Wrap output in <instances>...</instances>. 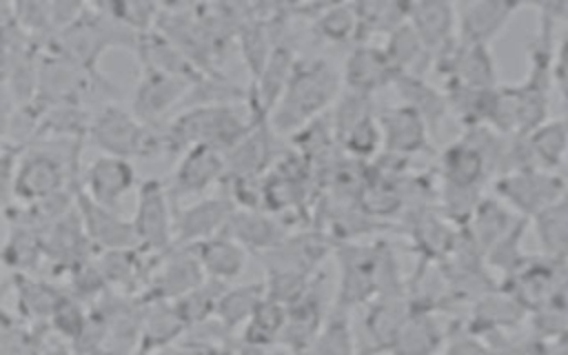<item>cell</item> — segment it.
I'll return each mask as SVG.
<instances>
[{"label":"cell","mask_w":568,"mask_h":355,"mask_svg":"<svg viewBox=\"0 0 568 355\" xmlns=\"http://www.w3.org/2000/svg\"><path fill=\"white\" fill-rule=\"evenodd\" d=\"M382 49L388 55L397 75L424 78L428 67L433 64L430 53L424 49V44L419 42L415 31L408 27V22H404L395 31H390L386 36V42Z\"/></svg>","instance_id":"cell-24"},{"label":"cell","mask_w":568,"mask_h":355,"mask_svg":"<svg viewBox=\"0 0 568 355\" xmlns=\"http://www.w3.org/2000/svg\"><path fill=\"white\" fill-rule=\"evenodd\" d=\"M517 220L519 217L513 215L510 209H506L499 200L481 197L466 224V235L481 253H488L517 224Z\"/></svg>","instance_id":"cell-22"},{"label":"cell","mask_w":568,"mask_h":355,"mask_svg":"<svg viewBox=\"0 0 568 355\" xmlns=\"http://www.w3.org/2000/svg\"><path fill=\"white\" fill-rule=\"evenodd\" d=\"M69 178V164L44 149H33L20 158L13 166L11 189L18 202L31 206L53 195L64 193Z\"/></svg>","instance_id":"cell-6"},{"label":"cell","mask_w":568,"mask_h":355,"mask_svg":"<svg viewBox=\"0 0 568 355\" xmlns=\"http://www.w3.org/2000/svg\"><path fill=\"white\" fill-rule=\"evenodd\" d=\"M353 353H355V339L346 322V311H339V308H337V315H333L326 324H322L320 333L315 335L311 346L304 351V355H353Z\"/></svg>","instance_id":"cell-36"},{"label":"cell","mask_w":568,"mask_h":355,"mask_svg":"<svg viewBox=\"0 0 568 355\" xmlns=\"http://www.w3.org/2000/svg\"><path fill=\"white\" fill-rule=\"evenodd\" d=\"M89 322H91V311L84 306V302L80 297L67 295V293H62V297L58 300V304L53 306V313L49 317V324H51L53 333L58 335V339L69 342L71 346H75L80 342Z\"/></svg>","instance_id":"cell-33"},{"label":"cell","mask_w":568,"mask_h":355,"mask_svg":"<svg viewBox=\"0 0 568 355\" xmlns=\"http://www.w3.org/2000/svg\"><path fill=\"white\" fill-rule=\"evenodd\" d=\"M339 260V286H337V308L366 304L377 293V248L371 246H342L337 251Z\"/></svg>","instance_id":"cell-10"},{"label":"cell","mask_w":568,"mask_h":355,"mask_svg":"<svg viewBox=\"0 0 568 355\" xmlns=\"http://www.w3.org/2000/svg\"><path fill=\"white\" fill-rule=\"evenodd\" d=\"M406 302L397 297H382L379 302H373L364 317V333L366 339L373 344L375 351H388L408 315Z\"/></svg>","instance_id":"cell-26"},{"label":"cell","mask_w":568,"mask_h":355,"mask_svg":"<svg viewBox=\"0 0 568 355\" xmlns=\"http://www.w3.org/2000/svg\"><path fill=\"white\" fill-rule=\"evenodd\" d=\"M186 326L180 320L173 302H151L142 311L140 339L135 355H151L160 348L171 346L180 335H184Z\"/></svg>","instance_id":"cell-21"},{"label":"cell","mask_w":568,"mask_h":355,"mask_svg":"<svg viewBox=\"0 0 568 355\" xmlns=\"http://www.w3.org/2000/svg\"><path fill=\"white\" fill-rule=\"evenodd\" d=\"M42 253H44L42 235H38L33 226H18L9 237V242L2 246L0 257L11 268L27 275L31 268H36Z\"/></svg>","instance_id":"cell-37"},{"label":"cell","mask_w":568,"mask_h":355,"mask_svg":"<svg viewBox=\"0 0 568 355\" xmlns=\"http://www.w3.org/2000/svg\"><path fill=\"white\" fill-rule=\"evenodd\" d=\"M539 244L552 260L568 257V193L532 217Z\"/></svg>","instance_id":"cell-29"},{"label":"cell","mask_w":568,"mask_h":355,"mask_svg":"<svg viewBox=\"0 0 568 355\" xmlns=\"http://www.w3.org/2000/svg\"><path fill=\"white\" fill-rule=\"evenodd\" d=\"M191 80L144 67L140 84L133 93L131 113L142 124H158V118L171 109L173 104L182 102L186 91L191 89Z\"/></svg>","instance_id":"cell-17"},{"label":"cell","mask_w":568,"mask_h":355,"mask_svg":"<svg viewBox=\"0 0 568 355\" xmlns=\"http://www.w3.org/2000/svg\"><path fill=\"white\" fill-rule=\"evenodd\" d=\"M82 355H124V353H120V351H115V348H111V346H98V348H93V351H87V353H82Z\"/></svg>","instance_id":"cell-43"},{"label":"cell","mask_w":568,"mask_h":355,"mask_svg":"<svg viewBox=\"0 0 568 355\" xmlns=\"http://www.w3.org/2000/svg\"><path fill=\"white\" fill-rule=\"evenodd\" d=\"M87 138L106 155L115 158H151L166 151L164 129L142 124L131 111L106 102L91 120Z\"/></svg>","instance_id":"cell-3"},{"label":"cell","mask_w":568,"mask_h":355,"mask_svg":"<svg viewBox=\"0 0 568 355\" xmlns=\"http://www.w3.org/2000/svg\"><path fill=\"white\" fill-rule=\"evenodd\" d=\"M224 233L231 235L242 248L255 253H264L286 237L280 222L260 209H235Z\"/></svg>","instance_id":"cell-20"},{"label":"cell","mask_w":568,"mask_h":355,"mask_svg":"<svg viewBox=\"0 0 568 355\" xmlns=\"http://www.w3.org/2000/svg\"><path fill=\"white\" fill-rule=\"evenodd\" d=\"M530 164L546 171H557V166L568 155V129L564 120H546L524 135Z\"/></svg>","instance_id":"cell-25"},{"label":"cell","mask_w":568,"mask_h":355,"mask_svg":"<svg viewBox=\"0 0 568 355\" xmlns=\"http://www.w3.org/2000/svg\"><path fill=\"white\" fill-rule=\"evenodd\" d=\"M382 131V151L395 158H410L428 146L430 131L422 115L406 104H393L377 111Z\"/></svg>","instance_id":"cell-12"},{"label":"cell","mask_w":568,"mask_h":355,"mask_svg":"<svg viewBox=\"0 0 568 355\" xmlns=\"http://www.w3.org/2000/svg\"><path fill=\"white\" fill-rule=\"evenodd\" d=\"M235 211L229 197H202L175 213L173 246H193L222 233Z\"/></svg>","instance_id":"cell-14"},{"label":"cell","mask_w":568,"mask_h":355,"mask_svg":"<svg viewBox=\"0 0 568 355\" xmlns=\"http://www.w3.org/2000/svg\"><path fill=\"white\" fill-rule=\"evenodd\" d=\"M133 186H135V169L131 160L102 153L84 169L80 191L93 202L115 211L120 200L126 193H131Z\"/></svg>","instance_id":"cell-13"},{"label":"cell","mask_w":568,"mask_h":355,"mask_svg":"<svg viewBox=\"0 0 568 355\" xmlns=\"http://www.w3.org/2000/svg\"><path fill=\"white\" fill-rule=\"evenodd\" d=\"M38 355H78V353L73 351L71 344H67V342H62V339H55V342H44V344L40 346Z\"/></svg>","instance_id":"cell-42"},{"label":"cell","mask_w":568,"mask_h":355,"mask_svg":"<svg viewBox=\"0 0 568 355\" xmlns=\"http://www.w3.org/2000/svg\"><path fill=\"white\" fill-rule=\"evenodd\" d=\"M224 175H226L224 153L213 146L195 144V146H189L186 151H182V158L175 164L171 180L166 182V191H169L171 200L186 197V195H200L211 184L220 182Z\"/></svg>","instance_id":"cell-9"},{"label":"cell","mask_w":568,"mask_h":355,"mask_svg":"<svg viewBox=\"0 0 568 355\" xmlns=\"http://www.w3.org/2000/svg\"><path fill=\"white\" fill-rule=\"evenodd\" d=\"M16 284H18V302L22 306V313L33 317L36 322L49 320L53 313V306L58 304L62 293L55 291L53 286H49L47 282L31 280L24 273H20V277H16Z\"/></svg>","instance_id":"cell-38"},{"label":"cell","mask_w":568,"mask_h":355,"mask_svg":"<svg viewBox=\"0 0 568 355\" xmlns=\"http://www.w3.org/2000/svg\"><path fill=\"white\" fill-rule=\"evenodd\" d=\"M442 346V331L424 308H410L393 346V355H435Z\"/></svg>","instance_id":"cell-23"},{"label":"cell","mask_w":568,"mask_h":355,"mask_svg":"<svg viewBox=\"0 0 568 355\" xmlns=\"http://www.w3.org/2000/svg\"><path fill=\"white\" fill-rule=\"evenodd\" d=\"M526 308L510 293H486L475 306V322L481 331L513 326L524 317Z\"/></svg>","instance_id":"cell-34"},{"label":"cell","mask_w":568,"mask_h":355,"mask_svg":"<svg viewBox=\"0 0 568 355\" xmlns=\"http://www.w3.org/2000/svg\"><path fill=\"white\" fill-rule=\"evenodd\" d=\"M552 84L561 93L566 106H568V29L557 40L555 58H552Z\"/></svg>","instance_id":"cell-39"},{"label":"cell","mask_w":568,"mask_h":355,"mask_svg":"<svg viewBox=\"0 0 568 355\" xmlns=\"http://www.w3.org/2000/svg\"><path fill=\"white\" fill-rule=\"evenodd\" d=\"M264 295V284H244L233 288L226 286L217 300L215 320L222 324V328L233 331L240 324H246V320L253 315Z\"/></svg>","instance_id":"cell-30"},{"label":"cell","mask_w":568,"mask_h":355,"mask_svg":"<svg viewBox=\"0 0 568 355\" xmlns=\"http://www.w3.org/2000/svg\"><path fill=\"white\" fill-rule=\"evenodd\" d=\"M495 191L519 217L528 220L561 200L568 193V182L557 171L526 166L497 175Z\"/></svg>","instance_id":"cell-4"},{"label":"cell","mask_w":568,"mask_h":355,"mask_svg":"<svg viewBox=\"0 0 568 355\" xmlns=\"http://www.w3.org/2000/svg\"><path fill=\"white\" fill-rule=\"evenodd\" d=\"M342 87L359 95H373L375 91L395 82L397 73L382 47L371 42H357L344 60Z\"/></svg>","instance_id":"cell-16"},{"label":"cell","mask_w":568,"mask_h":355,"mask_svg":"<svg viewBox=\"0 0 568 355\" xmlns=\"http://www.w3.org/2000/svg\"><path fill=\"white\" fill-rule=\"evenodd\" d=\"M342 91V75L322 58H297L291 78L268 115L273 133L295 135L300 129L322 118V113L337 100Z\"/></svg>","instance_id":"cell-1"},{"label":"cell","mask_w":568,"mask_h":355,"mask_svg":"<svg viewBox=\"0 0 568 355\" xmlns=\"http://www.w3.org/2000/svg\"><path fill=\"white\" fill-rule=\"evenodd\" d=\"M442 355H495V351L484 344L479 337H470V335H459L455 337Z\"/></svg>","instance_id":"cell-40"},{"label":"cell","mask_w":568,"mask_h":355,"mask_svg":"<svg viewBox=\"0 0 568 355\" xmlns=\"http://www.w3.org/2000/svg\"><path fill=\"white\" fill-rule=\"evenodd\" d=\"M393 84L402 93V104L417 111L422 115V120L426 122L428 131H433V129L437 131V126L442 124V120L448 113L444 93L435 91L426 82V78H419V75H397Z\"/></svg>","instance_id":"cell-28"},{"label":"cell","mask_w":568,"mask_h":355,"mask_svg":"<svg viewBox=\"0 0 568 355\" xmlns=\"http://www.w3.org/2000/svg\"><path fill=\"white\" fill-rule=\"evenodd\" d=\"M524 7L526 4L504 0L455 2L457 40L464 44L490 47V42L506 29L513 16Z\"/></svg>","instance_id":"cell-8"},{"label":"cell","mask_w":568,"mask_h":355,"mask_svg":"<svg viewBox=\"0 0 568 355\" xmlns=\"http://www.w3.org/2000/svg\"><path fill=\"white\" fill-rule=\"evenodd\" d=\"M510 355H550L544 346L541 339H528V342H521L519 346H515L510 351Z\"/></svg>","instance_id":"cell-41"},{"label":"cell","mask_w":568,"mask_h":355,"mask_svg":"<svg viewBox=\"0 0 568 355\" xmlns=\"http://www.w3.org/2000/svg\"><path fill=\"white\" fill-rule=\"evenodd\" d=\"M202 266L193 246H171L155 257L149 275V300L151 302H175L197 288L204 282Z\"/></svg>","instance_id":"cell-7"},{"label":"cell","mask_w":568,"mask_h":355,"mask_svg":"<svg viewBox=\"0 0 568 355\" xmlns=\"http://www.w3.org/2000/svg\"><path fill=\"white\" fill-rule=\"evenodd\" d=\"M253 118L244 120L233 104L186 106L166 129V151L182 153L189 146L204 144L226 153L251 126Z\"/></svg>","instance_id":"cell-2"},{"label":"cell","mask_w":568,"mask_h":355,"mask_svg":"<svg viewBox=\"0 0 568 355\" xmlns=\"http://www.w3.org/2000/svg\"><path fill=\"white\" fill-rule=\"evenodd\" d=\"M359 33H384L388 36L406 22V2H355Z\"/></svg>","instance_id":"cell-35"},{"label":"cell","mask_w":568,"mask_h":355,"mask_svg":"<svg viewBox=\"0 0 568 355\" xmlns=\"http://www.w3.org/2000/svg\"><path fill=\"white\" fill-rule=\"evenodd\" d=\"M193 251L197 255L204 277L220 282V284L233 282L244 271L246 253H248L224 231L209 240L193 244Z\"/></svg>","instance_id":"cell-19"},{"label":"cell","mask_w":568,"mask_h":355,"mask_svg":"<svg viewBox=\"0 0 568 355\" xmlns=\"http://www.w3.org/2000/svg\"><path fill=\"white\" fill-rule=\"evenodd\" d=\"M311 18L320 38L331 44H346V42H362L359 20L355 2H337V4H315L311 7Z\"/></svg>","instance_id":"cell-27"},{"label":"cell","mask_w":568,"mask_h":355,"mask_svg":"<svg viewBox=\"0 0 568 355\" xmlns=\"http://www.w3.org/2000/svg\"><path fill=\"white\" fill-rule=\"evenodd\" d=\"M413 240L426 260H435L448 257L459 237L455 235L450 222L444 215L439 217L435 213H422L413 222Z\"/></svg>","instance_id":"cell-31"},{"label":"cell","mask_w":568,"mask_h":355,"mask_svg":"<svg viewBox=\"0 0 568 355\" xmlns=\"http://www.w3.org/2000/svg\"><path fill=\"white\" fill-rule=\"evenodd\" d=\"M439 160H442L439 162L442 182L448 184V186L481 189V184L490 175V169H488V162H486L484 153L466 135L450 142L442 151Z\"/></svg>","instance_id":"cell-18"},{"label":"cell","mask_w":568,"mask_h":355,"mask_svg":"<svg viewBox=\"0 0 568 355\" xmlns=\"http://www.w3.org/2000/svg\"><path fill=\"white\" fill-rule=\"evenodd\" d=\"M73 206L91 246H98L100 251L138 246L131 220H122L113 209L93 202L80 189L73 193Z\"/></svg>","instance_id":"cell-11"},{"label":"cell","mask_w":568,"mask_h":355,"mask_svg":"<svg viewBox=\"0 0 568 355\" xmlns=\"http://www.w3.org/2000/svg\"><path fill=\"white\" fill-rule=\"evenodd\" d=\"M173 222L175 213L171 209V195L166 184L149 178L138 189V204L135 215L131 220L133 235L138 248L162 255L173 246Z\"/></svg>","instance_id":"cell-5"},{"label":"cell","mask_w":568,"mask_h":355,"mask_svg":"<svg viewBox=\"0 0 568 355\" xmlns=\"http://www.w3.org/2000/svg\"><path fill=\"white\" fill-rule=\"evenodd\" d=\"M406 22L435 60L444 49L457 40L455 2L419 0L406 2Z\"/></svg>","instance_id":"cell-15"},{"label":"cell","mask_w":568,"mask_h":355,"mask_svg":"<svg viewBox=\"0 0 568 355\" xmlns=\"http://www.w3.org/2000/svg\"><path fill=\"white\" fill-rule=\"evenodd\" d=\"M286 322V304L266 297L257 304L253 315L244 324V342L248 346H268L280 339Z\"/></svg>","instance_id":"cell-32"}]
</instances>
